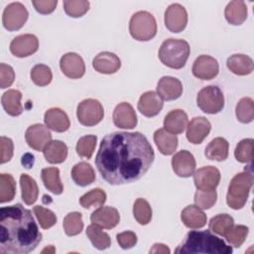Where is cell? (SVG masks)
I'll return each instance as SVG.
<instances>
[{
	"label": "cell",
	"instance_id": "cell-43",
	"mask_svg": "<svg viewBox=\"0 0 254 254\" xmlns=\"http://www.w3.org/2000/svg\"><path fill=\"white\" fill-rule=\"evenodd\" d=\"M253 139H243L241 140L234 151V156L236 160L240 163H251L253 158Z\"/></svg>",
	"mask_w": 254,
	"mask_h": 254
},
{
	"label": "cell",
	"instance_id": "cell-19",
	"mask_svg": "<svg viewBox=\"0 0 254 254\" xmlns=\"http://www.w3.org/2000/svg\"><path fill=\"white\" fill-rule=\"evenodd\" d=\"M210 129V122L205 117H194L187 126V139L192 144H200L206 138Z\"/></svg>",
	"mask_w": 254,
	"mask_h": 254
},
{
	"label": "cell",
	"instance_id": "cell-17",
	"mask_svg": "<svg viewBox=\"0 0 254 254\" xmlns=\"http://www.w3.org/2000/svg\"><path fill=\"white\" fill-rule=\"evenodd\" d=\"M172 167L176 175L179 177L189 178L195 170L194 157L190 152L182 150L172 158Z\"/></svg>",
	"mask_w": 254,
	"mask_h": 254
},
{
	"label": "cell",
	"instance_id": "cell-44",
	"mask_svg": "<svg viewBox=\"0 0 254 254\" xmlns=\"http://www.w3.org/2000/svg\"><path fill=\"white\" fill-rule=\"evenodd\" d=\"M96 141H97V137L94 135H86L81 137L77 141L76 147H75L77 155L81 158L90 159L94 152Z\"/></svg>",
	"mask_w": 254,
	"mask_h": 254
},
{
	"label": "cell",
	"instance_id": "cell-16",
	"mask_svg": "<svg viewBox=\"0 0 254 254\" xmlns=\"http://www.w3.org/2000/svg\"><path fill=\"white\" fill-rule=\"evenodd\" d=\"M112 119L114 125L122 129H133L137 125L136 112L128 102H121L114 108Z\"/></svg>",
	"mask_w": 254,
	"mask_h": 254
},
{
	"label": "cell",
	"instance_id": "cell-13",
	"mask_svg": "<svg viewBox=\"0 0 254 254\" xmlns=\"http://www.w3.org/2000/svg\"><path fill=\"white\" fill-rule=\"evenodd\" d=\"M39 41L35 35L24 34L15 37L10 44V52L17 58H26L38 51Z\"/></svg>",
	"mask_w": 254,
	"mask_h": 254
},
{
	"label": "cell",
	"instance_id": "cell-12",
	"mask_svg": "<svg viewBox=\"0 0 254 254\" xmlns=\"http://www.w3.org/2000/svg\"><path fill=\"white\" fill-rule=\"evenodd\" d=\"M25 139L29 147L36 151H43L52 141V134L47 126L38 123L28 127L25 133Z\"/></svg>",
	"mask_w": 254,
	"mask_h": 254
},
{
	"label": "cell",
	"instance_id": "cell-8",
	"mask_svg": "<svg viewBox=\"0 0 254 254\" xmlns=\"http://www.w3.org/2000/svg\"><path fill=\"white\" fill-rule=\"evenodd\" d=\"M76 116L80 124L94 126L103 119L104 109L98 100L87 98L77 105Z\"/></svg>",
	"mask_w": 254,
	"mask_h": 254
},
{
	"label": "cell",
	"instance_id": "cell-33",
	"mask_svg": "<svg viewBox=\"0 0 254 254\" xmlns=\"http://www.w3.org/2000/svg\"><path fill=\"white\" fill-rule=\"evenodd\" d=\"M42 181L48 190L55 194H61L64 191V186L60 179V170L56 167H49L42 170Z\"/></svg>",
	"mask_w": 254,
	"mask_h": 254
},
{
	"label": "cell",
	"instance_id": "cell-18",
	"mask_svg": "<svg viewBox=\"0 0 254 254\" xmlns=\"http://www.w3.org/2000/svg\"><path fill=\"white\" fill-rule=\"evenodd\" d=\"M90 221L102 228H114L120 221V215L116 208L111 206H101L90 215Z\"/></svg>",
	"mask_w": 254,
	"mask_h": 254
},
{
	"label": "cell",
	"instance_id": "cell-32",
	"mask_svg": "<svg viewBox=\"0 0 254 254\" xmlns=\"http://www.w3.org/2000/svg\"><path fill=\"white\" fill-rule=\"evenodd\" d=\"M228 142L222 138L217 137L209 142V144L205 148L204 155L209 160L215 161H224L228 157Z\"/></svg>",
	"mask_w": 254,
	"mask_h": 254
},
{
	"label": "cell",
	"instance_id": "cell-54",
	"mask_svg": "<svg viewBox=\"0 0 254 254\" xmlns=\"http://www.w3.org/2000/svg\"><path fill=\"white\" fill-rule=\"evenodd\" d=\"M52 247H53V246H51V248H52ZM46 251H48V252H49L50 250H49L48 248H46L45 250H43V253H44V252H46ZM52 251H53V252H55V248H52Z\"/></svg>",
	"mask_w": 254,
	"mask_h": 254
},
{
	"label": "cell",
	"instance_id": "cell-36",
	"mask_svg": "<svg viewBox=\"0 0 254 254\" xmlns=\"http://www.w3.org/2000/svg\"><path fill=\"white\" fill-rule=\"evenodd\" d=\"M234 225L232 216L227 213H221L213 216L209 221V229L221 236H224Z\"/></svg>",
	"mask_w": 254,
	"mask_h": 254
},
{
	"label": "cell",
	"instance_id": "cell-25",
	"mask_svg": "<svg viewBox=\"0 0 254 254\" xmlns=\"http://www.w3.org/2000/svg\"><path fill=\"white\" fill-rule=\"evenodd\" d=\"M154 142L163 155H172L178 147V137L176 134L168 132L166 129H158L154 133Z\"/></svg>",
	"mask_w": 254,
	"mask_h": 254
},
{
	"label": "cell",
	"instance_id": "cell-45",
	"mask_svg": "<svg viewBox=\"0 0 254 254\" xmlns=\"http://www.w3.org/2000/svg\"><path fill=\"white\" fill-rule=\"evenodd\" d=\"M64 9L72 18L83 16L89 9V2L86 0H64Z\"/></svg>",
	"mask_w": 254,
	"mask_h": 254
},
{
	"label": "cell",
	"instance_id": "cell-53",
	"mask_svg": "<svg viewBox=\"0 0 254 254\" xmlns=\"http://www.w3.org/2000/svg\"><path fill=\"white\" fill-rule=\"evenodd\" d=\"M171 250L167 245L162 243H155L153 247L150 249V253H163V254H169Z\"/></svg>",
	"mask_w": 254,
	"mask_h": 254
},
{
	"label": "cell",
	"instance_id": "cell-49",
	"mask_svg": "<svg viewBox=\"0 0 254 254\" xmlns=\"http://www.w3.org/2000/svg\"><path fill=\"white\" fill-rule=\"evenodd\" d=\"M15 72L12 66L6 64H0V87L7 88L14 82Z\"/></svg>",
	"mask_w": 254,
	"mask_h": 254
},
{
	"label": "cell",
	"instance_id": "cell-7",
	"mask_svg": "<svg viewBox=\"0 0 254 254\" xmlns=\"http://www.w3.org/2000/svg\"><path fill=\"white\" fill-rule=\"evenodd\" d=\"M197 106L207 114L218 113L224 106V96L219 87L208 85L197 93Z\"/></svg>",
	"mask_w": 254,
	"mask_h": 254
},
{
	"label": "cell",
	"instance_id": "cell-37",
	"mask_svg": "<svg viewBox=\"0 0 254 254\" xmlns=\"http://www.w3.org/2000/svg\"><path fill=\"white\" fill-rule=\"evenodd\" d=\"M16 193V183L10 174L0 175V202L11 201Z\"/></svg>",
	"mask_w": 254,
	"mask_h": 254
},
{
	"label": "cell",
	"instance_id": "cell-30",
	"mask_svg": "<svg viewBox=\"0 0 254 254\" xmlns=\"http://www.w3.org/2000/svg\"><path fill=\"white\" fill-rule=\"evenodd\" d=\"M44 157L50 164H61L67 157L66 145L59 140L51 141L43 150Z\"/></svg>",
	"mask_w": 254,
	"mask_h": 254
},
{
	"label": "cell",
	"instance_id": "cell-3",
	"mask_svg": "<svg viewBox=\"0 0 254 254\" xmlns=\"http://www.w3.org/2000/svg\"><path fill=\"white\" fill-rule=\"evenodd\" d=\"M175 253L229 254L232 253V248L209 230H192L176 248Z\"/></svg>",
	"mask_w": 254,
	"mask_h": 254
},
{
	"label": "cell",
	"instance_id": "cell-1",
	"mask_svg": "<svg viewBox=\"0 0 254 254\" xmlns=\"http://www.w3.org/2000/svg\"><path fill=\"white\" fill-rule=\"evenodd\" d=\"M154 159V150L142 133L114 132L101 140L95 166L108 184L123 185L141 179Z\"/></svg>",
	"mask_w": 254,
	"mask_h": 254
},
{
	"label": "cell",
	"instance_id": "cell-14",
	"mask_svg": "<svg viewBox=\"0 0 254 254\" xmlns=\"http://www.w3.org/2000/svg\"><path fill=\"white\" fill-rule=\"evenodd\" d=\"M219 71L217 61L207 55H201L193 62L192 74L202 80H210L214 78Z\"/></svg>",
	"mask_w": 254,
	"mask_h": 254
},
{
	"label": "cell",
	"instance_id": "cell-29",
	"mask_svg": "<svg viewBox=\"0 0 254 254\" xmlns=\"http://www.w3.org/2000/svg\"><path fill=\"white\" fill-rule=\"evenodd\" d=\"M71 178L79 187H86L95 181V173L90 164L79 162L71 169Z\"/></svg>",
	"mask_w": 254,
	"mask_h": 254
},
{
	"label": "cell",
	"instance_id": "cell-21",
	"mask_svg": "<svg viewBox=\"0 0 254 254\" xmlns=\"http://www.w3.org/2000/svg\"><path fill=\"white\" fill-rule=\"evenodd\" d=\"M92 66L99 73L111 74L120 68L121 62L115 54L110 52H102L95 56L92 61Z\"/></svg>",
	"mask_w": 254,
	"mask_h": 254
},
{
	"label": "cell",
	"instance_id": "cell-20",
	"mask_svg": "<svg viewBox=\"0 0 254 254\" xmlns=\"http://www.w3.org/2000/svg\"><path fill=\"white\" fill-rule=\"evenodd\" d=\"M163 105V99L157 92L147 91L139 98L138 110L146 117H154L159 114Z\"/></svg>",
	"mask_w": 254,
	"mask_h": 254
},
{
	"label": "cell",
	"instance_id": "cell-42",
	"mask_svg": "<svg viewBox=\"0 0 254 254\" xmlns=\"http://www.w3.org/2000/svg\"><path fill=\"white\" fill-rule=\"evenodd\" d=\"M31 79L36 85H48L53 79V73L51 71V68L46 64H36L31 69Z\"/></svg>",
	"mask_w": 254,
	"mask_h": 254
},
{
	"label": "cell",
	"instance_id": "cell-39",
	"mask_svg": "<svg viewBox=\"0 0 254 254\" xmlns=\"http://www.w3.org/2000/svg\"><path fill=\"white\" fill-rule=\"evenodd\" d=\"M238 121L241 123H250L254 119V101L250 97L241 98L235 108Z\"/></svg>",
	"mask_w": 254,
	"mask_h": 254
},
{
	"label": "cell",
	"instance_id": "cell-27",
	"mask_svg": "<svg viewBox=\"0 0 254 254\" xmlns=\"http://www.w3.org/2000/svg\"><path fill=\"white\" fill-rule=\"evenodd\" d=\"M247 6L244 1L234 0L229 2L224 10L226 21L231 25H241L247 18Z\"/></svg>",
	"mask_w": 254,
	"mask_h": 254
},
{
	"label": "cell",
	"instance_id": "cell-34",
	"mask_svg": "<svg viewBox=\"0 0 254 254\" xmlns=\"http://www.w3.org/2000/svg\"><path fill=\"white\" fill-rule=\"evenodd\" d=\"M20 186L23 201L28 205H32L39 195V188L36 181L29 175L22 174L20 176Z\"/></svg>",
	"mask_w": 254,
	"mask_h": 254
},
{
	"label": "cell",
	"instance_id": "cell-15",
	"mask_svg": "<svg viewBox=\"0 0 254 254\" xmlns=\"http://www.w3.org/2000/svg\"><path fill=\"white\" fill-rule=\"evenodd\" d=\"M60 67L69 78H80L84 75L85 64L82 58L75 53H67L61 58Z\"/></svg>",
	"mask_w": 254,
	"mask_h": 254
},
{
	"label": "cell",
	"instance_id": "cell-9",
	"mask_svg": "<svg viewBox=\"0 0 254 254\" xmlns=\"http://www.w3.org/2000/svg\"><path fill=\"white\" fill-rule=\"evenodd\" d=\"M29 13L22 3L13 2L7 5L3 11V26L8 31H17L25 25Z\"/></svg>",
	"mask_w": 254,
	"mask_h": 254
},
{
	"label": "cell",
	"instance_id": "cell-46",
	"mask_svg": "<svg viewBox=\"0 0 254 254\" xmlns=\"http://www.w3.org/2000/svg\"><path fill=\"white\" fill-rule=\"evenodd\" d=\"M33 211L43 229H49L57 223V216L52 210L41 205H36Z\"/></svg>",
	"mask_w": 254,
	"mask_h": 254
},
{
	"label": "cell",
	"instance_id": "cell-47",
	"mask_svg": "<svg viewBox=\"0 0 254 254\" xmlns=\"http://www.w3.org/2000/svg\"><path fill=\"white\" fill-rule=\"evenodd\" d=\"M249 229L245 225H236L232 226L231 229L224 235L226 241L234 247H240L245 241L248 235Z\"/></svg>",
	"mask_w": 254,
	"mask_h": 254
},
{
	"label": "cell",
	"instance_id": "cell-23",
	"mask_svg": "<svg viewBox=\"0 0 254 254\" xmlns=\"http://www.w3.org/2000/svg\"><path fill=\"white\" fill-rule=\"evenodd\" d=\"M45 124L55 132H64L69 128V119L66 113L61 108L54 107L46 111L44 116Z\"/></svg>",
	"mask_w": 254,
	"mask_h": 254
},
{
	"label": "cell",
	"instance_id": "cell-5",
	"mask_svg": "<svg viewBox=\"0 0 254 254\" xmlns=\"http://www.w3.org/2000/svg\"><path fill=\"white\" fill-rule=\"evenodd\" d=\"M253 184V177L250 172H242L235 175L228 186L226 202L232 209L242 208L249 196Z\"/></svg>",
	"mask_w": 254,
	"mask_h": 254
},
{
	"label": "cell",
	"instance_id": "cell-4",
	"mask_svg": "<svg viewBox=\"0 0 254 254\" xmlns=\"http://www.w3.org/2000/svg\"><path fill=\"white\" fill-rule=\"evenodd\" d=\"M190 48L187 41L182 39H168L164 41L159 50V59L165 65L180 69L185 66Z\"/></svg>",
	"mask_w": 254,
	"mask_h": 254
},
{
	"label": "cell",
	"instance_id": "cell-2",
	"mask_svg": "<svg viewBox=\"0 0 254 254\" xmlns=\"http://www.w3.org/2000/svg\"><path fill=\"white\" fill-rule=\"evenodd\" d=\"M42 241L32 211L21 203L0 209V252L29 253Z\"/></svg>",
	"mask_w": 254,
	"mask_h": 254
},
{
	"label": "cell",
	"instance_id": "cell-28",
	"mask_svg": "<svg viewBox=\"0 0 254 254\" xmlns=\"http://www.w3.org/2000/svg\"><path fill=\"white\" fill-rule=\"evenodd\" d=\"M227 67L237 75H246L254 68L253 61L250 57L242 54H235L227 59Z\"/></svg>",
	"mask_w": 254,
	"mask_h": 254
},
{
	"label": "cell",
	"instance_id": "cell-52",
	"mask_svg": "<svg viewBox=\"0 0 254 254\" xmlns=\"http://www.w3.org/2000/svg\"><path fill=\"white\" fill-rule=\"evenodd\" d=\"M32 4L34 5L35 9L37 12H39L40 14H50L52 13L57 5H58V1L57 0H33Z\"/></svg>",
	"mask_w": 254,
	"mask_h": 254
},
{
	"label": "cell",
	"instance_id": "cell-31",
	"mask_svg": "<svg viewBox=\"0 0 254 254\" xmlns=\"http://www.w3.org/2000/svg\"><path fill=\"white\" fill-rule=\"evenodd\" d=\"M22 93L17 89H9L3 93L1 97V103L5 111L11 116H18L23 112V106L21 103Z\"/></svg>",
	"mask_w": 254,
	"mask_h": 254
},
{
	"label": "cell",
	"instance_id": "cell-51",
	"mask_svg": "<svg viewBox=\"0 0 254 254\" xmlns=\"http://www.w3.org/2000/svg\"><path fill=\"white\" fill-rule=\"evenodd\" d=\"M119 246L123 249H130L137 243V235L133 231H124L116 236Z\"/></svg>",
	"mask_w": 254,
	"mask_h": 254
},
{
	"label": "cell",
	"instance_id": "cell-6",
	"mask_svg": "<svg viewBox=\"0 0 254 254\" xmlns=\"http://www.w3.org/2000/svg\"><path fill=\"white\" fill-rule=\"evenodd\" d=\"M129 32L137 41H149L157 34L156 19L147 11L136 12L130 19Z\"/></svg>",
	"mask_w": 254,
	"mask_h": 254
},
{
	"label": "cell",
	"instance_id": "cell-35",
	"mask_svg": "<svg viewBox=\"0 0 254 254\" xmlns=\"http://www.w3.org/2000/svg\"><path fill=\"white\" fill-rule=\"evenodd\" d=\"M86 235L89 238L92 245L98 250L107 249L111 245V240L109 235L102 231L99 226L95 224H90L86 228Z\"/></svg>",
	"mask_w": 254,
	"mask_h": 254
},
{
	"label": "cell",
	"instance_id": "cell-11",
	"mask_svg": "<svg viewBox=\"0 0 254 254\" xmlns=\"http://www.w3.org/2000/svg\"><path fill=\"white\" fill-rule=\"evenodd\" d=\"M193 182L197 190H213L220 182V172L213 166H206L195 171Z\"/></svg>",
	"mask_w": 254,
	"mask_h": 254
},
{
	"label": "cell",
	"instance_id": "cell-38",
	"mask_svg": "<svg viewBox=\"0 0 254 254\" xmlns=\"http://www.w3.org/2000/svg\"><path fill=\"white\" fill-rule=\"evenodd\" d=\"M63 226L65 234L68 236H74L79 234L83 229L82 214L77 211L69 212L64 218Z\"/></svg>",
	"mask_w": 254,
	"mask_h": 254
},
{
	"label": "cell",
	"instance_id": "cell-41",
	"mask_svg": "<svg viewBox=\"0 0 254 254\" xmlns=\"http://www.w3.org/2000/svg\"><path fill=\"white\" fill-rule=\"evenodd\" d=\"M106 201V193L103 190L96 188L88 192L84 193L79 198V203L84 208H89L91 206L103 205Z\"/></svg>",
	"mask_w": 254,
	"mask_h": 254
},
{
	"label": "cell",
	"instance_id": "cell-22",
	"mask_svg": "<svg viewBox=\"0 0 254 254\" xmlns=\"http://www.w3.org/2000/svg\"><path fill=\"white\" fill-rule=\"evenodd\" d=\"M158 94L162 99L171 101L178 99L183 93L182 82L173 76H163L157 84Z\"/></svg>",
	"mask_w": 254,
	"mask_h": 254
},
{
	"label": "cell",
	"instance_id": "cell-50",
	"mask_svg": "<svg viewBox=\"0 0 254 254\" xmlns=\"http://www.w3.org/2000/svg\"><path fill=\"white\" fill-rule=\"evenodd\" d=\"M0 146H1V164L9 162L13 157L14 144L13 141L5 136L0 138Z\"/></svg>",
	"mask_w": 254,
	"mask_h": 254
},
{
	"label": "cell",
	"instance_id": "cell-48",
	"mask_svg": "<svg viewBox=\"0 0 254 254\" xmlns=\"http://www.w3.org/2000/svg\"><path fill=\"white\" fill-rule=\"evenodd\" d=\"M217 199V193L213 190H197L194 193V203L200 209L210 208Z\"/></svg>",
	"mask_w": 254,
	"mask_h": 254
},
{
	"label": "cell",
	"instance_id": "cell-40",
	"mask_svg": "<svg viewBox=\"0 0 254 254\" xmlns=\"http://www.w3.org/2000/svg\"><path fill=\"white\" fill-rule=\"evenodd\" d=\"M133 214L138 223L148 224L152 219V208L149 202L144 198H137L133 205Z\"/></svg>",
	"mask_w": 254,
	"mask_h": 254
},
{
	"label": "cell",
	"instance_id": "cell-26",
	"mask_svg": "<svg viewBox=\"0 0 254 254\" xmlns=\"http://www.w3.org/2000/svg\"><path fill=\"white\" fill-rule=\"evenodd\" d=\"M183 223L191 229H198L206 224V214L196 205H188L181 213Z\"/></svg>",
	"mask_w": 254,
	"mask_h": 254
},
{
	"label": "cell",
	"instance_id": "cell-10",
	"mask_svg": "<svg viewBox=\"0 0 254 254\" xmlns=\"http://www.w3.org/2000/svg\"><path fill=\"white\" fill-rule=\"evenodd\" d=\"M188 13L184 6L178 3L171 4L165 12V25L173 33H180L187 27Z\"/></svg>",
	"mask_w": 254,
	"mask_h": 254
},
{
	"label": "cell",
	"instance_id": "cell-24",
	"mask_svg": "<svg viewBox=\"0 0 254 254\" xmlns=\"http://www.w3.org/2000/svg\"><path fill=\"white\" fill-rule=\"evenodd\" d=\"M188 126V115L182 109L170 111L164 119V129L173 134H181Z\"/></svg>",
	"mask_w": 254,
	"mask_h": 254
}]
</instances>
